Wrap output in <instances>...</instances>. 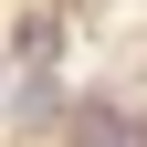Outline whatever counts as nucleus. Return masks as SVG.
<instances>
[{
    "instance_id": "obj_1",
    "label": "nucleus",
    "mask_w": 147,
    "mask_h": 147,
    "mask_svg": "<svg viewBox=\"0 0 147 147\" xmlns=\"http://www.w3.org/2000/svg\"><path fill=\"white\" fill-rule=\"evenodd\" d=\"M11 116H21V126H53V116H63V84H53V74H32V95L11 105Z\"/></svg>"
},
{
    "instance_id": "obj_2",
    "label": "nucleus",
    "mask_w": 147,
    "mask_h": 147,
    "mask_svg": "<svg viewBox=\"0 0 147 147\" xmlns=\"http://www.w3.org/2000/svg\"><path fill=\"white\" fill-rule=\"evenodd\" d=\"M116 126H126L116 105H84V116H74V147H116Z\"/></svg>"
}]
</instances>
